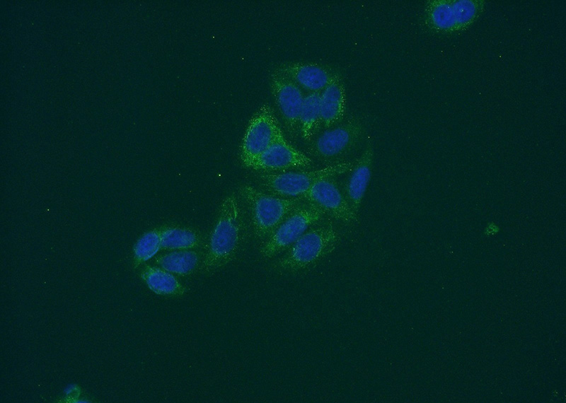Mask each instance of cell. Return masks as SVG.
<instances>
[{
  "label": "cell",
  "mask_w": 566,
  "mask_h": 403,
  "mask_svg": "<svg viewBox=\"0 0 566 403\" xmlns=\"http://www.w3.org/2000/svg\"><path fill=\"white\" fill-rule=\"evenodd\" d=\"M207 240L195 229L171 226L161 230V249L168 250H204Z\"/></svg>",
  "instance_id": "cell-16"
},
{
  "label": "cell",
  "mask_w": 566,
  "mask_h": 403,
  "mask_svg": "<svg viewBox=\"0 0 566 403\" xmlns=\"http://www.w3.org/2000/svg\"><path fill=\"white\" fill-rule=\"evenodd\" d=\"M161 249V230H151L143 235L134 247V254L139 262H145L153 257Z\"/></svg>",
  "instance_id": "cell-19"
},
{
  "label": "cell",
  "mask_w": 566,
  "mask_h": 403,
  "mask_svg": "<svg viewBox=\"0 0 566 403\" xmlns=\"http://www.w3.org/2000/svg\"><path fill=\"white\" fill-rule=\"evenodd\" d=\"M270 86L285 126L291 135L299 133V117L305 97L302 89L278 69L270 77Z\"/></svg>",
  "instance_id": "cell-9"
},
{
  "label": "cell",
  "mask_w": 566,
  "mask_h": 403,
  "mask_svg": "<svg viewBox=\"0 0 566 403\" xmlns=\"http://www.w3.org/2000/svg\"><path fill=\"white\" fill-rule=\"evenodd\" d=\"M320 126V93H308L299 113V134L304 141H311Z\"/></svg>",
  "instance_id": "cell-17"
},
{
  "label": "cell",
  "mask_w": 566,
  "mask_h": 403,
  "mask_svg": "<svg viewBox=\"0 0 566 403\" xmlns=\"http://www.w3.org/2000/svg\"><path fill=\"white\" fill-rule=\"evenodd\" d=\"M353 165L354 162L342 160L316 170L264 173L258 176V182L261 189L267 193L285 198L301 199L318 181L349 173Z\"/></svg>",
  "instance_id": "cell-4"
},
{
  "label": "cell",
  "mask_w": 566,
  "mask_h": 403,
  "mask_svg": "<svg viewBox=\"0 0 566 403\" xmlns=\"http://www.w3.org/2000/svg\"><path fill=\"white\" fill-rule=\"evenodd\" d=\"M308 93H320L331 81L335 71L312 62H291L277 69Z\"/></svg>",
  "instance_id": "cell-12"
},
{
  "label": "cell",
  "mask_w": 566,
  "mask_h": 403,
  "mask_svg": "<svg viewBox=\"0 0 566 403\" xmlns=\"http://www.w3.org/2000/svg\"><path fill=\"white\" fill-rule=\"evenodd\" d=\"M326 216L318 207L305 202L262 241L260 256L270 259L282 254L309 228L323 222Z\"/></svg>",
  "instance_id": "cell-5"
},
{
  "label": "cell",
  "mask_w": 566,
  "mask_h": 403,
  "mask_svg": "<svg viewBox=\"0 0 566 403\" xmlns=\"http://www.w3.org/2000/svg\"><path fill=\"white\" fill-rule=\"evenodd\" d=\"M286 139L272 109L263 105L250 120L245 132L240 158L250 168L256 159L273 144Z\"/></svg>",
  "instance_id": "cell-6"
},
{
  "label": "cell",
  "mask_w": 566,
  "mask_h": 403,
  "mask_svg": "<svg viewBox=\"0 0 566 403\" xmlns=\"http://www.w3.org/2000/svg\"><path fill=\"white\" fill-rule=\"evenodd\" d=\"M476 7L471 1L438 4L430 11L429 18L437 28L448 29L464 24L475 16Z\"/></svg>",
  "instance_id": "cell-14"
},
{
  "label": "cell",
  "mask_w": 566,
  "mask_h": 403,
  "mask_svg": "<svg viewBox=\"0 0 566 403\" xmlns=\"http://www.w3.org/2000/svg\"><path fill=\"white\" fill-rule=\"evenodd\" d=\"M374 156V144L369 141L349 172L345 196L357 216L371 179Z\"/></svg>",
  "instance_id": "cell-11"
},
{
  "label": "cell",
  "mask_w": 566,
  "mask_h": 403,
  "mask_svg": "<svg viewBox=\"0 0 566 403\" xmlns=\"http://www.w3.org/2000/svg\"><path fill=\"white\" fill-rule=\"evenodd\" d=\"M248 226L247 213L238 194H229L221 203L198 271L212 273L233 260L243 243Z\"/></svg>",
  "instance_id": "cell-1"
},
{
  "label": "cell",
  "mask_w": 566,
  "mask_h": 403,
  "mask_svg": "<svg viewBox=\"0 0 566 403\" xmlns=\"http://www.w3.org/2000/svg\"><path fill=\"white\" fill-rule=\"evenodd\" d=\"M142 277L149 288L160 295L180 297L187 291L173 274L163 269L148 267L143 271Z\"/></svg>",
  "instance_id": "cell-18"
},
{
  "label": "cell",
  "mask_w": 566,
  "mask_h": 403,
  "mask_svg": "<svg viewBox=\"0 0 566 403\" xmlns=\"http://www.w3.org/2000/svg\"><path fill=\"white\" fill-rule=\"evenodd\" d=\"M76 388H74V385H70L66 389V394L71 395L73 392H74Z\"/></svg>",
  "instance_id": "cell-20"
},
{
  "label": "cell",
  "mask_w": 566,
  "mask_h": 403,
  "mask_svg": "<svg viewBox=\"0 0 566 403\" xmlns=\"http://www.w3.org/2000/svg\"><path fill=\"white\" fill-rule=\"evenodd\" d=\"M311 158L291 145L287 139L277 141L265 150L250 169L262 173H282L307 169Z\"/></svg>",
  "instance_id": "cell-10"
},
{
  "label": "cell",
  "mask_w": 566,
  "mask_h": 403,
  "mask_svg": "<svg viewBox=\"0 0 566 403\" xmlns=\"http://www.w3.org/2000/svg\"><path fill=\"white\" fill-rule=\"evenodd\" d=\"M345 83L342 76L335 72L329 84L320 93L321 124L326 129L339 124L347 107Z\"/></svg>",
  "instance_id": "cell-13"
},
{
  "label": "cell",
  "mask_w": 566,
  "mask_h": 403,
  "mask_svg": "<svg viewBox=\"0 0 566 403\" xmlns=\"http://www.w3.org/2000/svg\"><path fill=\"white\" fill-rule=\"evenodd\" d=\"M364 134L363 124L358 119L326 129L311 144L310 153L316 158L338 163L358 144Z\"/></svg>",
  "instance_id": "cell-7"
},
{
  "label": "cell",
  "mask_w": 566,
  "mask_h": 403,
  "mask_svg": "<svg viewBox=\"0 0 566 403\" xmlns=\"http://www.w3.org/2000/svg\"><path fill=\"white\" fill-rule=\"evenodd\" d=\"M323 222L306 231L273 263L272 268L283 273H300L329 257L340 244L342 233L333 223Z\"/></svg>",
  "instance_id": "cell-2"
},
{
  "label": "cell",
  "mask_w": 566,
  "mask_h": 403,
  "mask_svg": "<svg viewBox=\"0 0 566 403\" xmlns=\"http://www.w3.org/2000/svg\"><path fill=\"white\" fill-rule=\"evenodd\" d=\"M204 250H173L157 258V264L164 270L178 276H188L198 271Z\"/></svg>",
  "instance_id": "cell-15"
},
{
  "label": "cell",
  "mask_w": 566,
  "mask_h": 403,
  "mask_svg": "<svg viewBox=\"0 0 566 403\" xmlns=\"http://www.w3.org/2000/svg\"><path fill=\"white\" fill-rule=\"evenodd\" d=\"M301 199L318 207L326 216L338 221L349 224L357 219L334 178L318 181Z\"/></svg>",
  "instance_id": "cell-8"
},
{
  "label": "cell",
  "mask_w": 566,
  "mask_h": 403,
  "mask_svg": "<svg viewBox=\"0 0 566 403\" xmlns=\"http://www.w3.org/2000/svg\"><path fill=\"white\" fill-rule=\"evenodd\" d=\"M237 194L246 209L253 235L262 241L306 202L275 196L249 185H241Z\"/></svg>",
  "instance_id": "cell-3"
}]
</instances>
